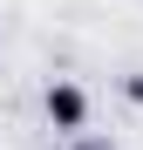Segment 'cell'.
I'll list each match as a JSON object with an SVG mask.
<instances>
[{
  "label": "cell",
  "mask_w": 143,
  "mask_h": 150,
  "mask_svg": "<svg viewBox=\"0 0 143 150\" xmlns=\"http://www.w3.org/2000/svg\"><path fill=\"white\" fill-rule=\"evenodd\" d=\"M123 96H130V103L143 109V68H130V75H123Z\"/></svg>",
  "instance_id": "cell-2"
},
{
  "label": "cell",
  "mask_w": 143,
  "mask_h": 150,
  "mask_svg": "<svg viewBox=\"0 0 143 150\" xmlns=\"http://www.w3.org/2000/svg\"><path fill=\"white\" fill-rule=\"evenodd\" d=\"M41 116L55 123V130H89V89L82 82H68V75H55V82H48V96H41Z\"/></svg>",
  "instance_id": "cell-1"
},
{
  "label": "cell",
  "mask_w": 143,
  "mask_h": 150,
  "mask_svg": "<svg viewBox=\"0 0 143 150\" xmlns=\"http://www.w3.org/2000/svg\"><path fill=\"white\" fill-rule=\"evenodd\" d=\"M68 150H116V143H109V137H75Z\"/></svg>",
  "instance_id": "cell-3"
}]
</instances>
